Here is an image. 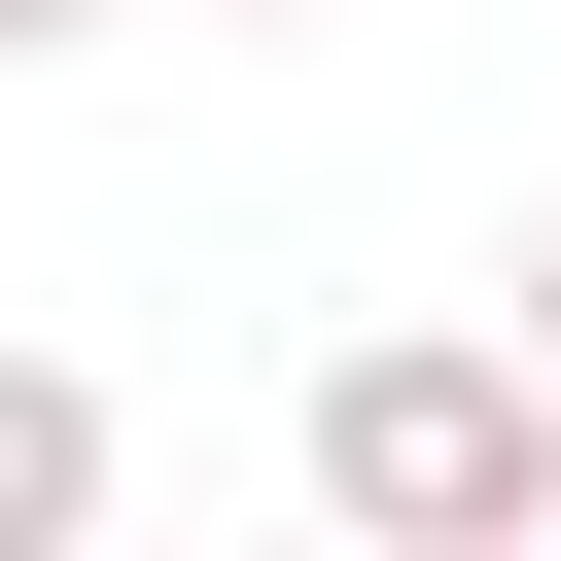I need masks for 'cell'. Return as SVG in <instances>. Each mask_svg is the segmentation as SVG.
I'll list each match as a JSON object with an SVG mask.
<instances>
[{"instance_id": "obj_1", "label": "cell", "mask_w": 561, "mask_h": 561, "mask_svg": "<svg viewBox=\"0 0 561 561\" xmlns=\"http://www.w3.org/2000/svg\"><path fill=\"white\" fill-rule=\"evenodd\" d=\"M280 456H316V561H561V386H526L491 316L316 351V386H280Z\"/></svg>"}, {"instance_id": "obj_6", "label": "cell", "mask_w": 561, "mask_h": 561, "mask_svg": "<svg viewBox=\"0 0 561 561\" xmlns=\"http://www.w3.org/2000/svg\"><path fill=\"white\" fill-rule=\"evenodd\" d=\"M245 35H280V0H245Z\"/></svg>"}, {"instance_id": "obj_5", "label": "cell", "mask_w": 561, "mask_h": 561, "mask_svg": "<svg viewBox=\"0 0 561 561\" xmlns=\"http://www.w3.org/2000/svg\"><path fill=\"white\" fill-rule=\"evenodd\" d=\"M70 561H140V526H70Z\"/></svg>"}, {"instance_id": "obj_4", "label": "cell", "mask_w": 561, "mask_h": 561, "mask_svg": "<svg viewBox=\"0 0 561 561\" xmlns=\"http://www.w3.org/2000/svg\"><path fill=\"white\" fill-rule=\"evenodd\" d=\"M35 35H105V0H0V70H35Z\"/></svg>"}, {"instance_id": "obj_2", "label": "cell", "mask_w": 561, "mask_h": 561, "mask_svg": "<svg viewBox=\"0 0 561 561\" xmlns=\"http://www.w3.org/2000/svg\"><path fill=\"white\" fill-rule=\"evenodd\" d=\"M70 526H140V421H105V351H0V561H70Z\"/></svg>"}, {"instance_id": "obj_3", "label": "cell", "mask_w": 561, "mask_h": 561, "mask_svg": "<svg viewBox=\"0 0 561 561\" xmlns=\"http://www.w3.org/2000/svg\"><path fill=\"white\" fill-rule=\"evenodd\" d=\"M491 351H526V386H561V245H526V316H491Z\"/></svg>"}]
</instances>
